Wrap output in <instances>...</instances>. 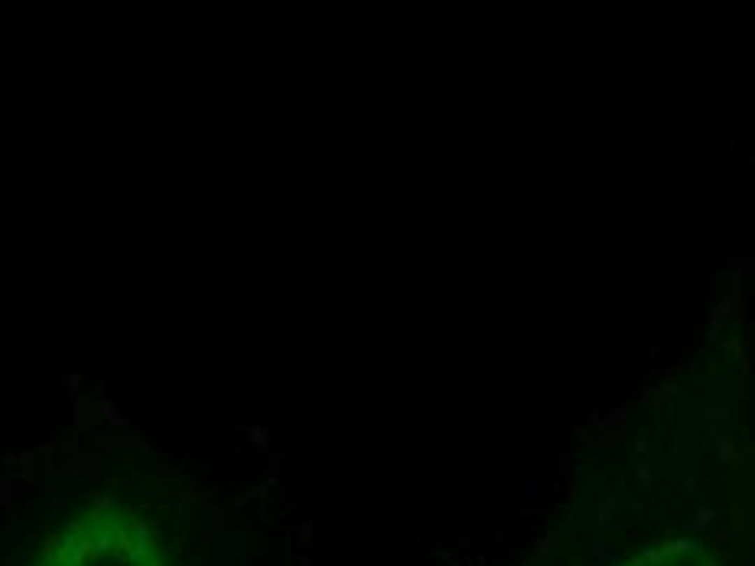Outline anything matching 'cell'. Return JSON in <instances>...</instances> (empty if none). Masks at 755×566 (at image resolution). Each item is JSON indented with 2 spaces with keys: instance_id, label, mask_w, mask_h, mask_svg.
Instances as JSON below:
<instances>
[{
  "instance_id": "obj_1",
  "label": "cell",
  "mask_w": 755,
  "mask_h": 566,
  "mask_svg": "<svg viewBox=\"0 0 755 566\" xmlns=\"http://www.w3.org/2000/svg\"><path fill=\"white\" fill-rule=\"evenodd\" d=\"M36 566H166V547L137 511L98 501L49 534Z\"/></svg>"
},
{
  "instance_id": "obj_2",
  "label": "cell",
  "mask_w": 755,
  "mask_h": 566,
  "mask_svg": "<svg viewBox=\"0 0 755 566\" xmlns=\"http://www.w3.org/2000/svg\"><path fill=\"white\" fill-rule=\"evenodd\" d=\"M622 566H726V560L697 540H668L635 553Z\"/></svg>"
}]
</instances>
